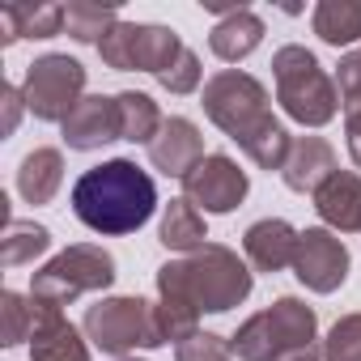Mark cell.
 Instances as JSON below:
<instances>
[{
  "mask_svg": "<svg viewBox=\"0 0 361 361\" xmlns=\"http://www.w3.org/2000/svg\"><path fill=\"white\" fill-rule=\"evenodd\" d=\"M204 115L230 136L238 140V149L259 166V170H285L289 161V132L272 119L268 106V90L238 68H226L217 77H209L204 85Z\"/></svg>",
  "mask_w": 361,
  "mask_h": 361,
  "instance_id": "6da1fadb",
  "label": "cell"
},
{
  "mask_svg": "<svg viewBox=\"0 0 361 361\" xmlns=\"http://www.w3.org/2000/svg\"><path fill=\"white\" fill-rule=\"evenodd\" d=\"M153 209H157L153 178L128 157L102 161L73 183V213L94 234H132L153 217Z\"/></svg>",
  "mask_w": 361,
  "mask_h": 361,
  "instance_id": "7a4b0ae2",
  "label": "cell"
},
{
  "mask_svg": "<svg viewBox=\"0 0 361 361\" xmlns=\"http://www.w3.org/2000/svg\"><path fill=\"white\" fill-rule=\"evenodd\" d=\"M251 268L221 243H204L200 251L170 259L157 268V298H183L196 310H234L251 298Z\"/></svg>",
  "mask_w": 361,
  "mask_h": 361,
  "instance_id": "3957f363",
  "label": "cell"
},
{
  "mask_svg": "<svg viewBox=\"0 0 361 361\" xmlns=\"http://www.w3.org/2000/svg\"><path fill=\"white\" fill-rule=\"evenodd\" d=\"M272 81H276V102L285 106L289 119L302 128H323L340 111V90L314 60V51L289 43L272 56Z\"/></svg>",
  "mask_w": 361,
  "mask_h": 361,
  "instance_id": "277c9868",
  "label": "cell"
},
{
  "mask_svg": "<svg viewBox=\"0 0 361 361\" xmlns=\"http://www.w3.org/2000/svg\"><path fill=\"white\" fill-rule=\"evenodd\" d=\"M319 319L298 298H276L268 310L251 314L234 331V357L238 361H289L293 353H306L314 344Z\"/></svg>",
  "mask_w": 361,
  "mask_h": 361,
  "instance_id": "5b68a950",
  "label": "cell"
},
{
  "mask_svg": "<svg viewBox=\"0 0 361 361\" xmlns=\"http://www.w3.org/2000/svg\"><path fill=\"white\" fill-rule=\"evenodd\" d=\"M115 276H119V272H115L111 251H102V247H94V243H77V247L60 251L47 268H39V272L30 276V298L43 302V306L64 310V306H73V302L85 298V293L111 289Z\"/></svg>",
  "mask_w": 361,
  "mask_h": 361,
  "instance_id": "8992f818",
  "label": "cell"
},
{
  "mask_svg": "<svg viewBox=\"0 0 361 361\" xmlns=\"http://www.w3.org/2000/svg\"><path fill=\"white\" fill-rule=\"evenodd\" d=\"M85 340L98 344L102 353H132V348H157L166 344L157 331V310L145 298H106L85 310Z\"/></svg>",
  "mask_w": 361,
  "mask_h": 361,
  "instance_id": "52a82bcc",
  "label": "cell"
},
{
  "mask_svg": "<svg viewBox=\"0 0 361 361\" xmlns=\"http://www.w3.org/2000/svg\"><path fill=\"white\" fill-rule=\"evenodd\" d=\"M183 39H178L174 30L166 26H149V22H119L102 43H98V56L115 68V73H170L178 64V56H183Z\"/></svg>",
  "mask_w": 361,
  "mask_h": 361,
  "instance_id": "ba28073f",
  "label": "cell"
},
{
  "mask_svg": "<svg viewBox=\"0 0 361 361\" xmlns=\"http://www.w3.org/2000/svg\"><path fill=\"white\" fill-rule=\"evenodd\" d=\"M22 94H26V111L43 123H64L77 102L85 98V68L81 60L73 56H39L30 68H26V81H22Z\"/></svg>",
  "mask_w": 361,
  "mask_h": 361,
  "instance_id": "9c48e42d",
  "label": "cell"
},
{
  "mask_svg": "<svg viewBox=\"0 0 361 361\" xmlns=\"http://www.w3.org/2000/svg\"><path fill=\"white\" fill-rule=\"evenodd\" d=\"M247 188H251V178H247V170H238L234 157L209 153V157L183 178V200H192V204L204 209V213H234V209L247 200Z\"/></svg>",
  "mask_w": 361,
  "mask_h": 361,
  "instance_id": "30bf717a",
  "label": "cell"
},
{
  "mask_svg": "<svg viewBox=\"0 0 361 361\" xmlns=\"http://www.w3.org/2000/svg\"><path fill=\"white\" fill-rule=\"evenodd\" d=\"M293 276L306 289H314V293H336L348 281V251H344V243L331 230H323V226L302 230L298 255H293Z\"/></svg>",
  "mask_w": 361,
  "mask_h": 361,
  "instance_id": "8fae6325",
  "label": "cell"
},
{
  "mask_svg": "<svg viewBox=\"0 0 361 361\" xmlns=\"http://www.w3.org/2000/svg\"><path fill=\"white\" fill-rule=\"evenodd\" d=\"M204 157H209V153H204V136H200V128H196L192 119H183V115H170V119L161 123V132L153 136V145H149L153 170H161V174H170V178H188Z\"/></svg>",
  "mask_w": 361,
  "mask_h": 361,
  "instance_id": "7c38bea8",
  "label": "cell"
},
{
  "mask_svg": "<svg viewBox=\"0 0 361 361\" xmlns=\"http://www.w3.org/2000/svg\"><path fill=\"white\" fill-rule=\"evenodd\" d=\"M64 140L68 149L77 153H90V149H102L106 140H119V111H115V98L106 94H85L77 102V111L64 119Z\"/></svg>",
  "mask_w": 361,
  "mask_h": 361,
  "instance_id": "4fadbf2b",
  "label": "cell"
},
{
  "mask_svg": "<svg viewBox=\"0 0 361 361\" xmlns=\"http://www.w3.org/2000/svg\"><path fill=\"white\" fill-rule=\"evenodd\" d=\"M30 357H35V361H90V344L81 340V331H77L56 306L35 302Z\"/></svg>",
  "mask_w": 361,
  "mask_h": 361,
  "instance_id": "5bb4252c",
  "label": "cell"
},
{
  "mask_svg": "<svg viewBox=\"0 0 361 361\" xmlns=\"http://www.w3.org/2000/svg\"><path fill=\"white\" fill-rule=\"evenodd\" d=\"M298 230L281 217H264L255 221L247 234H243V251L251 259L255 272H281V268H293V255H298Z\"/></svg>",
  "mask_w": 361,
  "mask_h": 361,
  "instance_id": "9a60e30c",
  "label": "cell"
},
{
  "mask_svg": "<svg viewBox=\"0 0 361 361\" xmlns=\"http://www.w3.org/2000/svg\"><path fill=\"white\" fill-rule=\"evenodd\" d=\"M340 166H336V149L323 140V136H302V140H293V149H289V161H285V188L289 192H319L327 178L336 174Z\"/></svg>",
  "mask_w": 361,
  "mask_h": 361,
  "instance_id": "2e32d148",
  "label": "cell"
},
{
  "mask_svg": "<svg viewBox=\"0 0 361 361\" xmlns=\"http://www.w3.org/2000/svg\"><path fill=\"white\" fill-rule=\"evenodd\" d=\"M314 209L319 217L340 230V234H361V174L353 170H336L327 183L314 192Z\"/></svg>",
  "mask_w": 361,
  "mask_h": 361,
  "instance_id": "e0dca14e",
  "label": "cell"
},
{
  "mask_svg": "<svg viewBox=\"0 0 361 361\" xmlns=\"http://www.w3.org/2000/svg\"><path fill=\"white\" fill-rule=\"evenodd\" d=\"M64 30V5H5L0 9V43L18 39H56Z\"/></svg>",
  "mask_w": 361,
  "mask_h": 361,
  "instance_id": "ac0fdd59",
  "label": "cell"
},
{
  "mask_svg": "<svg viewBox=\"0 0 361 361\" xmlns=\"http://www.w3.org/2000/svg\"><path fill=\"white\" fill-rule=\"evenodd\" d=\"M259 43H264V22H259L251 9H243V5H238L234 13H226V18L213 26V35H209L213 56H217V60H226V64L247 60Z\"/></svg>",
  "mask_w": 361,
  "mask_h": 361,
  "instance_id": "d6986e66",
  "label": "cell"
},
{
  "mask_svg": "<svg viewBox=\"0 0 361 361\" xmlns=\"http://www.w3.org/2000/svg\"><path fill=\"white\" fill-rule=\"evenodd\" d=\"M64 183V153L60 149H35L22 157V170H18V192L30 200V204H51L56 192Z\"/></svg>",
  "mask_w": 361,
  "mask_h": 361,
  "instance_id": "ffe728a7",
  "label": "cell"
},
{
  "mask_svg": "<svg viewBox=\"0 0 361 361\" xmlns=\"http://www.w3.org/2000/svg\"><path fill=\"white\" fill-rule=\"evenodd\" d=\"M157 238H161V247L183 251V255L200 251L204 238H209V230H204V213H200L192 200H170L166 213H161V230H157Z\"/></svg>",
  "mask_w": 361,
  "mask_h": 361,
  "instance_id": "44dd1931",
  "label": "cell"
},
{
  "mask_svg": "<svg viewBox=\"0 0 361 361\" xmlns=\"http://www.w3.org/2000/svg\"><path fill=\"white\" fill-rule=\"evenodd\" d=\"M115 111H119V140H132V145H153V136L166 123L157 102L149 94H136V90L115 94Z\"/></svg>",
  "mask_w": 361,
  "mask_h": 361,
  "instance_id": "7402d4cb",
  "label": "cell"
},
{
  "mask_svg": "<svg viewBox=\"0 0 361 361\" xmlns=\"http://www.w3.org/2000/svg\"><path fill=\"white\" fill-rule=\"evenodd\" d=\"M47 247H51L47 226H35V221H18V217H9V221H5V234H0V268L35 264Z\"/></svg>",
  "mask_w": 361,
  "mask_h": 361,
  "instance_id": "603a6c76",
  "label": "cell"
},
{
  "mask_svg": "<svg viewBox=\"0 0 361 361\" xmlns=\"http://www.w3.org/2000/svg\"><path fill=\"white\" fill-rule=\"evenodd\" d=\"M314 35L331 47H348L361 39V0H323L314 9Z\"/></svg>",
  "mask_w": 361,
  "mask_h": 361,
  "instance_id": "cb8c5ba5",
  "label": "cell"
},
{
  "mask_svg": "<svg viewBox=\"0 0 361 361\" xmlns=\"http://www.w3.org/2000/svg\"><path fill=\"white\" fill-rule=\"evenodd\" d=\"M115 26H119L115 5H98V0H73V5H64V30L77 43H102Z\"/></svg>",
  "mask_w": 361,
  "mask_h": 361,
  "instance_id": "d4e9b609",
  "label": "cell"
},
{
  "mask_svg": "<svg viewBox=\"0 0 361 361\" xmlns=\"http://www.w3.org/2000/svg\"><path fill=\"white\" fill-rule=\"evenodd\" d=\"M0 319H5L0 323V344L5 348L30 340V331H35V298H22V293L5 289L0 293Z\"/></svg>",
  "mask_w": 361,
  "mask_h": 361,
  "instance_id": "484cf974",
  "label": "cell"
},
{
  "mask_svg": "<svg viewBox=\"0 0 361 361\" xmlns=\"http://www.w3.org/2000/svg\"><path fill=\"white\" fill-rule=\"evenodd\" d=\"M323 357H327V361H361V314H344V319L327 331Z\"/></svg>",
  "mask_w": 361,
  "mask_h": 361,
  "instance_id": "4316f807",
  "label": "cell"
},
{
  "mask_svg": "<svg viewBox=\"0 0 361 361\" xmlns=\"http://www.w3.org/2000/svg\"><path fill=\"white\" fill-rule=\"evenodd\" d=\"M174 361H234V344L217 331H196L192 340L174 344Z\"/></svg>",
  "mask_w": 361,
  "mask_h": 361,
  "instance_id": "83f0119b",
  "label": "cell"
},
{
  "mask_svg": "<svg viewBox=\"0 0 361 361\" xmlns=\"http://www.w3.org/2000/svg\"><path fill=\"white\" fill-rule=\"evenodd\" d=\"M157 81L170 94H192V90H200V56L196 51H183V56H178V64L170 73H161Z\"/></svg>",
  "mask_w": 361,
  "mask_h": 361,
  "instance_id": "f1b7e54d",
  "label": "cell"
},
{
  "mask_svg": "<svg viewBox=\"0 0 361 361\" xmlns=\"http://www.w3.org/2000/svg\"><path fill=\"white\" fill-rule=\"evenodd\" d=\"M336 90H340V106L361 98V51H348L336 68Z\"/></svg>",
  "mask_w": 361,
  "mask_h": 361,
  "instance_id": "f546056e",
  "label": "cell"
},
{
  "mask_svg": "<svg viewBox=\"0 0 361 361\" xmlns=\"http://www.w3.org/2000/svg\"><path fill=\"white\" fill-rule=\"evenodd\" d=\"M344 136H348V157L361 166V98L344 102Z\"/></svg>",
  "mask_w": 361,
  "mask_h": 361,
  "instance_id": "4dcf8cb0",
  "label": "cell"
},
{
  "mask_svg": "<svg viewBox=\"0 0 361 361\" xmlns=\"http://www.w3.org/2000/svg\"><path fill=\"white\" fill-rule=\"evenodd\" d=\"M0 98H5V123H0V132L13 136L18 132V119H22V106H26V94L18 85H5V90H0Z\"/></svg>",
  "mask_w": 361,
  "mask_h": 361,
  "instance_id": "1f68e13d",
  "label": "cell"
},
{
  "mask_svg": "<svg viewBox=\"0 0 361 361\" xmlns=\"http://www.w3.org/2000/svg\"><path fill=\"white\" fill-rule=\"evenodd\" d=\"M289 361H327V357H323V348H319V344H310L306 353H293Z\"/></svg>",
  "mask_w": 361,
  "mask_h": 361,
  "instance_id": "d6a6232c",
  "label": "cell"
},
{
  "mask_svg": "<svg viewBox=\"0 0 361 361\" xmlns=\"http://www.w3.org/2000/svg\"><path fill=\"white\" fill-rule=\"evenodd\" d=\"M119 361H136V357H119Z\"/></svg>",
  "mask_w": 361,
  "mask_h": 361,
  "instance_id": "836d02e7",
  "label": "cell"
}]
</instances>
